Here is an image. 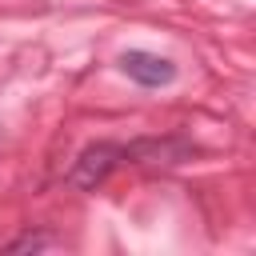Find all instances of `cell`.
<instances>
[{"label": "cell", "instance_id": "obj_1", "mask_svg": "<svg viewBox=\"0 0 256 256\" xmlns=\"http://www.w3.org/2000/svg\"><path fill=\"white\" fill-rule=\"evenodd\" d=\"M124 164H128V144H120V140H96V144H88V148L72 160L64 184H68V188H80V192H92V188H100V184H104L116 168H124Z\"/></svg>", "mask_w": 256, "mask_h": 256}, {"label": "cell", "instance_id": "obj_2", "mask_svg": "<svg viewBox=\"0 0 256 256\" xmlns=\"http://www.w3.org/2000/svg\"><path fill=\"white\" fill-rule=\"evenodd\" d=\"M120 72L132 80V84H140V88H168L172 80H176V64L168 60V56H160V52H144V48H128V52H120Z\"/></svg>", "mask_w": 256, "mask_h": 256}, {"label": "cell", "instance_id": "obj_3", "mask_svg": "<svg viewBox=\"0 0 256 256\" xmlns=\"http://www.w3.org/2000/svg\"><path fill=\"white\" fill-rule=\"evenodd\" d=\"M48 244H52V236H44V232H20L16 240L4 244V252H44Z\"/></svg>", "mask_w": 256, "mask_h": 256}]
</instances>
